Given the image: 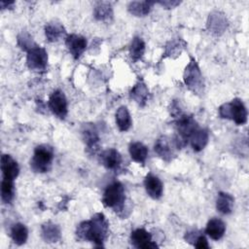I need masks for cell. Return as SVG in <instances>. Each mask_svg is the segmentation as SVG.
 Masks as SVG:
<instances>
[{
	"label": "cell",
	"mask_w": 249,
	"mask_h": 249,
	"mask_svg": "<svg viewBox=\"0 0 249 249\" xmlns=\"http://www.w3.org/2000/svg\"><path fill=\"white\" fill-rule=\"evenodd\" d=\"M218 111L221 118L231 120L238 125L244 124L247 122V110L239 98H234L230 102L222 104Z\"/></svg>",
	"instance_id": "obj_2"
},
{
	"label": "cell",
	"mask_w": 249,
	"mask_h": 249,
	"mask_svg": "<svg viewBox=\"0 0 249 249\" xmlns=\"http://www.w3.org/2000/svg\"><path fill=\"white\" fill-rule=\"evenodd\" d=\"M18 45L25 51H29L32 47L35 46V44H33L32 40L27 34H21L20 36H18Z\"/></svg>",
	"instance_id": "obj_30"
},
{
	"label": "cell",
	"mask_w": 249,
	"mask_h": 249,
	"mask_svg": "<svg viewBox=\"0 0 249 249\" xmlns=\"http://www.w3.org/2000/svg\"><path fill=\"white\" fill-rule=\"evenodd\" d=\"M100 162L107 169L116 170L120 167L122 163V156L116 149H107L103 151L99 157Z\"/></svg>",
	"instance_id": "obj_13"
},
{
	"label": "cell",
	"mask_w": 249,
	"mask_h": 249,
	"mask_svg": "<svg viewBox=\"0 0 249 249\" xmlns=\"http://www.w3.org/2000/svg\"><path fill=\"white\" fill-rule=\"evenodd\" d=\"M125 196L124 186L120 182H114L110 184L104 191L102 196V202L104 206L117 210L123 209L124 205Z\"/></svg>",
	"instance_id": "obj_6"
},
{
	"label": "cell",
	"mask_w": 249,
	"mask_h": 249,
	"mask_svg": "<svg viewBox=\"0 0 249 249\" xmlns=\"http://www.w3.org/2000/svg\"><path fill=\"white\" fill-rule=\"evenodd\" d=\"M149 96V89L144 82H137L130 90V97L141 107H143Z\"/></svg>",
	"instance_id": "obj_19"
},
{
	"label": "cell",
	"mask_w": 249,
	"mask_h": 249,
	"mask_svg": "<svg viewBox=\"0 0 249 249\" xmlns=\"http://www.w3.org/2000/svg\"><path fill=\"white\" fill-rule=\"evenodd\" d=\"M159 4L165 7L166 9H172V8H175L176 6H178L180 4V2L179 1H160V2H159Z\"/></svg>",
	"instance_id": "obj_32"
},
{
	"label": "cell",
	"mask_w": 249,
	"mask_h": 249,
	"mask_svg": "<svg viewBox=\"0 0 249 249\" xmlns=\"http://www.w3.org/2000/svg\"><path fill=\"white\" fill-rule=\"evenodd\" d=\"M208 138H209V135L207 130L204 128L197 127L190 136L189 141L195 152H200L207 145Z\"/></svg>",
	"instance_id": "obj_16"
},
{
	"label": "cell",
	"mask_w": 249,
	"mask_h": 249,
	"mask_svg": "<svg viewBox=\"0 0 249 249\" xmlns=\"http://www.w3.org/2000/svg\"><path fill=\"white\" fill-rule=\"evenodd\" d=\"M116 124L121 131H127L131 124V117L125 106H121L116 112Z\"/></svg>",
	"instance_id": "obj_23"
},
{
	"label": "cell",
	"mask_w": 249,
	"mask_h": 249,
	"mask_svg": "<svg viewBox=\"0 0 249 249\" xmlns=\"http://www.w3.org/2000/svg\"><path fill=\"white\" fill-rule=\"evenodd\" d=\"M11 237L18 245H22L26 242L28 237V231L25 225L21 223L15 224L11 229Z\"/></svg>",
	"instance_id": "obj_26"
},
{
	"label": "cell",
	"mask_w": 249,
	"mask_h": 249,
	"mask_svg": "<svg viewBox=\"0 0 249 249\" xmlns=\"http://www.w3.org/2000/svg\"><path fill=\"white\" fill-rule=\"evenodd\" d=\"M65 34V29L59 22H49L45 26V35L48 41L56 42Z\"/></svg>",
	"instance_id": "obj_24"
},
{
	"label": "cell",
	"mask_w": 249,
	"mask_h": 249,
	"mask_svg": "<svg viewBox=\"0 0 249 249\" xmlns=\"http://www.w3.org/2000/svg\"><path fill=\"white\" fill-rule=\"evenodd\" d=\"M65 45L72 56L75 59H78L87 48V40L81 35L70 34L65 38Z\"/></svg>",
	"instance_id": "obj_10"
},
{
	"label": "cell",
	"mask_w": 249,
	"mask_h": 249,
	"mask_svg": "<svg viewBox=\"0 0 249 249\" xmlns=\"http://www.w3.org/2000/svg\"><path fill=\"white\" fill-rule=\"evenodd\" d=\"M193 245L199 249H208L209 248L207 239L203 234H197V236L196 237V239L193 242Z\"/></svg>",
	"instance_id": "obj_31"
},
{
	"label": "cell",
	"mask_w": 249,
	"mask_h": 249,
	"mask_svg": "<svg viewBox=\"0 0 249 249\" xmlns=\"http://www.w3.org/2000/svg\"><path fill=\"white\" fill-rule=\"evenodd\" d=\"M128 151H129L130 158L134 161H136L138 163H142V164L145 163L147 157H148V149L143 143H141V142L130 143V145L128 147Z\"/></svg>",
	"instance_id": "obj_21"
},
{
	"label": "cell",
	"mask_w": 249,
	"mask_h": 249,
	"mask_svg": "<svg viewBox=\"0 0 249 249\" xmlns=\"http://www.w3.org/2000/svg\"><path fill=\"white\" fill-rule=\"evenodd\" d=\"M53 159V150L49 145H39L35 148L30 166L35 172L45 173L50 170Z\"/></svg>",
	"instance_id": "obj_3"
},
{
	"label": "cell",
	"mask_w": 249,
	"mask_h": 249,
	"mask_svg": "<svg viewBox=\"0 0 249 249\" xmlns=\"http://www.w3.org/2000/svg\"><path fill=\"white\" fill-rule=\"evenodd\" d=\"M82 136L85 144L87 145L88 150L93 152L98 149V141L99 137L96 129L91 124L84 125L82 129Z\"/></svg>",
	"instance_id": "obj_17"
},
{
	"label": "cell",
	"mask_w": 249,
	"mask_h": 249,
	"mask_svg": "<svg viewBox=\"0 0 249 249\" xmlns=\"http://www.w3.org/2000/svg\"><path fill=\"white\" fill-rule=\"evenodd\" d=\"M198 127L195 119L187 115H179L176 121V138L174 140L176 147H182L187 144L192 133Z\"/></svg>",
	"instance_id": "obj_5"
},
{
	"label": "cell",
	"mask_w": 249,
	"mask_h": 249,
	"mask_svg": "<svg viewBox=\"0 0 249 249\" xmlns=\"http://www.w3.org/2000/svg\"><path fill=\"white\" fill-rule=\"evenodd\" d=\"M130 242L136 248L153 249L157 248L156 242L152 241V235L144 229H136L130 234Z\"/></svg>",
	"instance_id": "obj_9"
},
{
	"label": "cell",
	"mask_w": 249,
	"mask_h": 249,
	"mask_svg": "<svg viewBox=\"0 0 249 249\" xmlns=\"http://www.w3.org/2000/svg\"><path fill=\"white\" fill-rule=\"evenodd\" d=\"M14 180L4 178L1 182V199L4 203H10L14 198Z\"/></svg>",
	"instance_id": "obj_28"
},
{
	"label": "cell",
	"mask_w": 249,
	"mask_h": 249,
	"mask_svg": "<svg viewBox=\"0 0 249 249\" xmlns=\"http://www.w3.org/2000/svg\"><path fill=\"white\" fill-rule=\"evenodd\" d=\"M233 203H234V198L231 195L228 193H223V192L218 194L217 200H216V208L220 213L224 215L231 214L232 211Z\"/></svg>",
	"instance_id": "obj_20"
},
{
	"label": "cell",
	"mask_w": 249,
	"mask_h": 249,
	"mask_svg": "<svg viewBox=\"0 0 249 249\" xmlns=\"http://www.w3.org/2000/svg\"><path fill=\"white\" fill-rule=\"evenodd\" d=\"M1 170L4 178L15 180L19 172V167L18 162L10 156L3 155L1 157Z\"/></svg>",
	"instance_id": "obj_14"
},
{
	"label": "cell",
	"mask_w": 249,
	"mask_h": 249,
	"mask_svg": "<svg viewBox=\"0 0 249 249\" xmlns=\"http://www.w3.org/2000/svg\"><path fill=\"white\" fill-rule=\"evenodd\" d=\"M109 231V224L102 213L94 214L90 220L82 222L76 231L80 239L90 241L96 246H103Z\"/></svg>",
	"instance_id": "obj_1"
},
{
	"label": "cell",
	"mask_w": 249,
	"mask_h": 249,
	"mask_svg": "<svg viewBox=\"0 0 249 249\" xmlns=\"http://www.w3.org/2000/svg\"><path fill=\"white\" fill-rule=\"evenodd\" d=\"M41 232H42L43 239L49 243L57 242L61 238L59 227L52 222H48V223H45L44 225H42Z\"/></svg>",
	"instance_id": "obj_18"
},
{
	"label": "cell",
	"mask_w": 249,
	"mask_h": 249,
	"mask_svg": "<svg viewBox=\"0 0 249 249\" xmlns=\"http://www.w3.org/2000/svg\"><path fill=\"white\" fill-rule=\"evenodd\" d=\"M26 63L31 70H45L48 64V53L46 50L37 45L32 47L29 51H27Z\"/></svg>",
	"instance_id": "obj_7"
},
{
	"label": "cell",
	"mask_w": 249,
	"mask_h": 249,
	"mask_svg": "<svg viewBox=\"0 0 249 249\" xmlns=\"http://www.w3.org/2000/svg\"><path fill=\"white\" fill-rule=\"evenodd\" d=\"M225 232H226V225L222 220L218 218H212L208 221L205 228V233L211 239L219 240L223 237Z\"/></svg>",
	"instance_id": "obj_15"
},
{
	"label": "cell",
	"mask_w": 249,
	"mask_h": 249,
	"mask_svg": "<svg viewBox=\"0 0 249 249\" xmlns=\"http://www.w3.org/2000/svg\"><path fill=\"white\" fill-rule=\"evenodd\" d=\"M153 5L152 1H132L128 4L127 10L135 17H145L151 12Z\"/></svg>",
	"instance_id": "obj_22"
},
{
	"label": "cell",
	"mask_w": 249,
	"mask_h": 249,
	"mask_svg": "<svg viewBox=\"0 0 249 249\" xmlns=\"http://www.w3.org/2000/svg\"><path fill=\"white\" fill-rule=\"evenodd\" d=\"M208 26L213 30V32L218 33L219 31H223L226 28L227 20L219 13H214V14H211L209 17Z\"/></svg>",
	"instance_id": "obj_29"
},
{
	"label": "cell",
	"mask_w": 249,
	"mask_h": 249,
	"mask_svg": "<svg viewBox=\"0 0 249 249\" xmlns=\"http://www.w3.org/2000/svg\"><path fill=\"white\" fill-rule=\"evenodd\" d=\"M174 145L171 143L168 137L161 136L156 141L154 149L160 158L165 161H170L174 157Z\"/></svg>",
	"instance_id": "obj_12"
},
{
	"label": "cell",
	"mask_w": 249,
	"mask_h": 249,
	"mask_svg": "<svg viewBox=\"0 0 249 249\" xmlns=\"http://www.w3.org/2000/svg\"><path fill=\"white\" fill-rule=\"evenodd\" d=\"M93 16L97 20H110L113 17V9L109 2H98L93 10Z\"/></svg>",
	"instance_id": "obj_25"
},
{
	"label": "cell",
	"mask_w": 249,
	"mask_h": 249,
	"mask_svg": "<svg viewBox=\"0 0 249 249\" xmlns=\"http://www.w3.org/2000/svg\"><path fill=\"white\" fill-rule=\"evenodd\" d=\"M145 53V43L140 37H134L129 46V55L133 61H138L142 58Z\"/></svg>",
	"instance_id": "obj_27"
},
{
	"label": "cell",
	"mask_w": 249,
	"mask_h": 249,
	"mask_svg": "<svg viewBox=\"0 0 249 249\" xmlns=\"http://www.w3.org/2000/svg\"><path fill=\"white\" fill-rule=\"evenodd\" d=\"M48 105L50 110L59 119H64L67 115V100L63 91L56 89L49 97Z\"/></svg>",
	"instance_id": "obj_8"
},
{
	"label": "cell",
	"mask_w": 249,
	"mask_h": 249,
	"mask_svg": "<svg viewBox=\"0 0 249 249\" xmlns=\"http://www.w3.org/2000/svg\"><path fill=\"white\" fill-rule=\"evenodd\" d=\"M144 187L148 196L153 199H159L162 196L163 185L158 176L152 173L147 174L144 180Z\"/></svg>",
	"instance_id": "obj_11"
},
{
	"label": "cell",
	"mask_w": 249,
	"mask_h": 249,
	"mask_svg": "<svg viewBox=\"0 0 249 249\" xmlns=\"http://www.w3.org/2000/svg\"><path fill=\"white\" fill-rule=\"evenodd\" d=\"M184 83L190 90L196 94L203 92L204 82L200 69L195 58H191L189 64L186 66L184 71Z\"/></svg>",
	"instance_id": "obj_4"
}]
</instances>
